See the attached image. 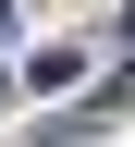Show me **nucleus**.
Segmentation results:
<instances>
[{"mask_svg": "<svg viewBox=\"0 0 135 147\" xmlns=\"http://www.w3.org/2000/svg\"><path fill=\"white\" fill-rule=\"evenodd\" d=\"M0 49H12V0H0Z\"/></svg>", "mask_w": 135, "mask_h": 147, "instance_id": "nucleus-1", "label": "nucleus"}]
</instances>
